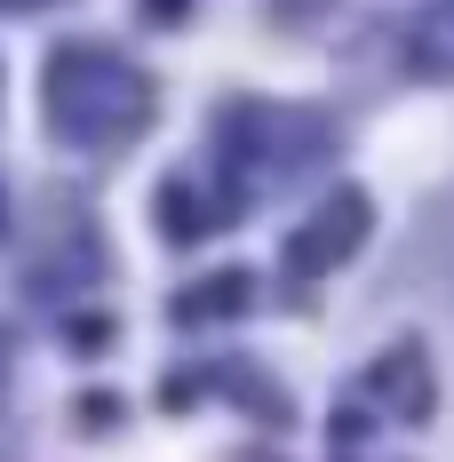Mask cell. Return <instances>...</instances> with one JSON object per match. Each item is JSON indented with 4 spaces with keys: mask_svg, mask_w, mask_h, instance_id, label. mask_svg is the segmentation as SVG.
Returning <instances> with one entry per match:
<instances>
[{
    "mask_svg": "<svg viewBox=\"0 0 454 462\" xmlns=\"http://www.w3.org/2000/svg\"><path fill=\"white\" fill-rule=\"evenodd\" d=\"M0 208H8V199H0Z\"/></svg>",
    "mask_w": 454,
    "mask_h": 462,
    "instance_id": "cell-7",
    "label": "cell"
},
{
    "mask_svg": "<svg viewBox=\"0 0 454 462\" xmlns=\"http://www.w3.org/2000/svg\"><path fill=\"white\" fill-rule=\"evenodd\" d=\"M375 391H391V407L407 422L431 415V367H422V343H399L391 359H375Z\"/></svg>",
    "mask_w": 454,
    "mask_h": 462,
    "instance_id": "cell-3",
    "label": "cell"
},
{
    "mask_svg": "<svg viewBox=\"0 0 454 462\" xmlns=\"http://www.w3.org/2000/svg\"><path fill=\"white\" fill-rule=\"evenodd\" d=\"M48 112L64 120V136L112 143L120 128H136L144 112H152V88L128 64H112L104 48H64L56 56V80H48Z\"/></svg>",
    "mask_w": 454,
    "mask_h": 462,
    "instance_id": "cell-1",
    "label": "cell"
},
{
    "mask_svg": "<svg viewBox=\"0 0 454 462\" xmlns=\"http://www.w3.org/2000/svg\"><path fill=\"white\" fill-rule=\"evenodd\" d=\"M247 295H255V287H247V272H216V279H199V287H183L176 295V319H224V311H239V303H247Z\"/></svg>",
    "mask_w": 454,
    "mask_h": 462,
    "instance_id": "cell-4",
    "label": "cell"
},
{
    "mask_svg": "<svg viewBox=\"0 0 454 462\" xmlns=\"http://www.w3.org/2000/svg\"><path fill=\"white\" fill-rule=\"evenodd\" d=\"M359 239H366V191H335L311 224L287 239V263H295V272H327V263H343Z\"/></svg>",
    "mask_w": 454,
    "mask_h": 462,
    "instance_id": "cell-2",
    "label": "cell"
},
{
    "mask_svg": "<svg viewBox=\"0 0 454 462\" xmlns=\"http://www.w3.org/2000/svg\"><path fill=\"white\" fill-rule=\"evenodd\" d=\"M0 8H8V0H0Z\"/></svg>",
    "mask_w": 454,
    "mask_h": 462,
    "instance_id": "cell-6",
    "label": "cell"
},
{
    "mask_svg": "<svg viewBox=\"0 0 454 462\" xmlns=\"http://www.w3.org/2000/svg\"><path fill=\"white\" fill-rule=\"evenodd\" d=\"M183 8H191V0H144V16H152V24H176Z\"/></svg>",
    "mask_w": 454,
    "mask_h": 462,
    "instance_id": "cell-5",
    "label": "cell"
}]
</instances>
